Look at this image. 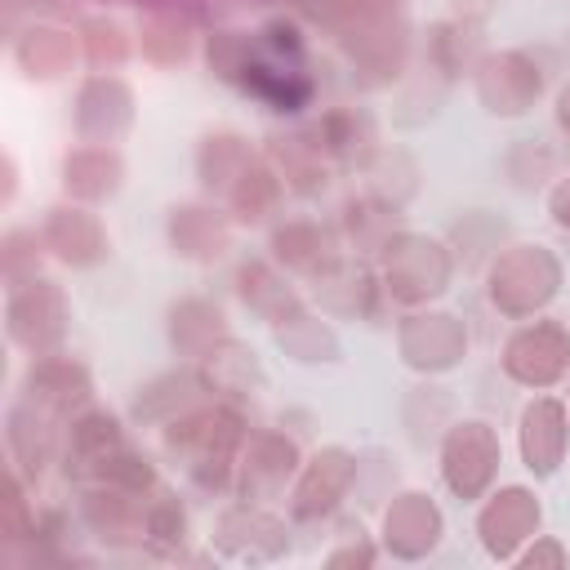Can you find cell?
Returning <instances> with one entry per match:
<instances>
[{
  "instance_id": "5",
  "label": "cell",
  "mask_w": 570,
  "mask_h": 570,
  "mask_svg": "<svg viewBox=\"0 0 570 570\" xmlns=\"http://www.w3.org/2000/svg\"><path fill=\"white\" fill-rule=\"evenodd\" d=\"M4 330L31 356L58 352V343L67 334V298H62V289L53 281H45V276H27V281L9 285Z\"/></svg>"
},
{
  "instance_id": "12",
  "label": "cell",
  "mask_w": 570,
  "mask_h": 570,
  "mask_svg": "<svg viewBox=\"0 0 570 570\" xmlns=\"http://www.w3.org/2000/svg\"><path fill=\"white\" fill-rule=\"evenodd\" d=\"M352 476H356V459L347 454V450H321V454H312L307 463H303V472H298V485H294V517L298 521H316V517H325V512H334L338 508V499L347 494V485H352Z\"/></svg>"
},
{
  "instance_id": "21",
  "label": "cell",
  "mask_w": 570,
  "mask_h": 570,
  "mask_svg": "<svg viewBox=\"0 0 570 570\" xmlns=\"http://www.w3.org/2000/svg\"><path fill=\"white\" fill-rule=\"evenodd\" d=\"M53 414H45L40 405L22 401L9 410V459L18 472L27 476H40L45 463L53 459Z\"/></svg>"
},
{
  "instance_id": "32",
  "label": "cell",
  "mask_w": 570,
  "mask_h": 570,
  "mask_svg": "<svg viewBox=\"0 0 570 570\" xmlns=\"http://www.w3.org/2000/svg\"><path fill=\"white\" fill-rule=\"evenodd\" d=\"M276 338H281V347H285V352H294L298 361H330V356L338 352L334 334H330L321 321L303 316V307L276 325Z\"/></svg>"
},
{
  "instance_id": "20",
  "label": "cell",
  "mask_w": 570,
  "mask_h": 570,
  "mask_svg": "<svg viewBox=\"0 0 570 570\" xmlns=\"http://www.w3.org/2000/svg\"><path fill=\"white\" fill-rule=\"evenodd\" d=\"M227 218L218 209H200V205H183L169 214V245L183 258L196 263H214L227 254Z\"/></svg>"
},
{
  "instance_id": "25",
  "label": "cell",
  "mask_w": 570,
  "mask_h": 570,
  "mask_svg": "<svg viewBox=\"0 0 570 570\" xmlns=\"http://www.w3.org/2000/svg\"><path fill=\"white\" fill-rule=\"evenodd\" d=\"M236 294L245 298V307H254L258 316H267L272 325H281L285 316H294L298 312V298H294V289L267 267V263H245L240 272H236Z\"/></svg>"
},
{
  "instance_id": "35",
  "label": "cell",
  "mask_w": 570,
  "mask_h": 570,
  "mask_svg": "<svg viewBox=\"0 0 570 570\" xmlns=\"http://www.w3.org/2000/svg\"><path fill=\"white\" fill-rule=\"evenodd\" d=\"M40 249H45V240H40L36 232H9V236H4V281L18 285V281L36 276Z\"/></svg>"
},
{
  "instance_id": "10",
  "label": "cell",
  "mask_w": 570,
  "mask_h": 570,
  "mask_svg": "<svg viewBox=\"0 0 570 570\" xmlns=\"http://www.w3.org/2000/svg\"><path fill=\"white\" fill-rule=\"evenodd\" d=\"M134 120V94L120 76H89L76 94V134L80 142L111 147Z\"/></svg>"
},
{
  "instance_id": "2",
  "label": "cell",
  "mask_w": 570,
  "mask_h": 570,
  "mask_svg": "<svg viewBox=\"0 0 570 570\" xmlns=\"http://www.w3.org/2000/svg\"><path fill=\"white\" fill-rule=\"evenodd\" d=\"M557 285H561V263L548 245H512L490 267V303L512 321H525L539 307H548Z\"/></svg>"
},
{
  "instance_id": "19",
  "label": "cell",
  "mask_w": 570,
  "mask_h": 570,
  "mask_svg": "<svg viewBox=\"0 0 570 570\" xmlns=\"http://www.w3.org/2000/svg\"><path fill=\"white\" fill-rule=\"evenodd\" d=\"M294 463H298V454H294V445H289L285 436H272V432L258 436V441L245 450V459H240V490H245V503L272 499V494L289 481Z\"/></svg>"
},
{
  "instance_id": "14",
  "label": "cell",
  "mask_w": 570,
  "mask_h": 570,
  "mask_svg": "<svg viewBox=\"0 0 570 570\" xmlns=\"http://www.w3.org/2000/svg\"><path fill=\"white\" fill-rule=\"evenodd\" d=\"M476 530H481V543H485L490 557H512L517 543L539 530V503H534V494L521 490V485H508V490L490 494V503L481 508Z\"/></svg>"
},
{
  "instance_id": "37",
  "label": "cell",
  "mask_w": 570,
  "mask_h": 570,
  "mask_svg": "<svg viewBox=\"0 0 570 570\" xmlns=\"http://www.w3.org/2000/svg\"><path fill=\"white\" fill-rule=\"evenodd\" d=\"M548 209H552V223L557 227H570V178H561L548 196Z\"/></svg>"
},
{
  "instance_id": "13",
  "label": "cell",
  "mask_w": 570,
  "mask_h": 570,
  "mask_svg": "<svg viewBox=\"0 0 570 570\" xmlns=\"http://www.w3.org/2000/svg\"><path fill=\"white\" fill-rule=\"evenodd\" d=\"M22 387H27V401L40 405V410L53 414V419L76 414V410L89 401V374H85V365H76V361L62 356V352L36 356Z\"/></svg>"
},
{
  "instance_id": "27",
  "label": "cell",
  "mask_w": 570,
  "mask_h": 570,
  "mask_svg": "<svg viewBox=\"0 0 570 570\" xmlns=\"http://www.w3.org/2000/svg\"><path fill=\"white\" fill-rule=\"evenodd\" d=\"M370 142H374L370 120L356 116V111H347V107L325 111L321 125H316V147H321V156H330V160H338V165H356V160H365Z\"/></svg>"
},
{
  "instance_id": "17",
  "label": "cell",
  "mask_w": 570,
  "mask_h": 570,
  "mask_svg": "<svg viewBox=\"0 0 570 570\" xmlns=\"http://www.w3.org/2000/svg\"><path fill=\"white\" fill-rule=\"evenodd\" d=\"M383 539H387V548L396 552V557H423V552H432L436 548V539H441V512L432 508V499L428 494H401L392 508H387V517H383Z\"/></svg>"
},
{
  "instance_id": "28",
  "label": "cell",
  "mask_w": 570,
  "mask_h": 570,
  "mask_svg": "<svg viewBox=\"0 0 570 570\" xmlns=\"http://www.w3.org/2000/svg\"><path fill=\"white\" fill-rule=\"evenodd\" d=\"M249 160H254V156H249V142H245V138H236V134H209V138L200 142V156H196L200 183L214 187V191H227V187L236 183V174H240Z\"/></svg>"
},
{
  "instance_id": "7",
  "label": "cell",
  "mask_w": 570,
  "mask_h": 570,
  "mask_svg": "<svg viewBox=\"0 0 570 570\" xmlns=\"http://www.w3.org/2000/svg\"><path fill=\"white\" fill-rule=\"evenodd\" d=\"M503 370L525 387H552L570 370V334L557 321L521 325L503 343Z\"/></svg>"
},
{
  "instance_id": "39",
  "label": "cell",
  "mask_w": 570,
  "mask_h": 570,
  "mask_svg": "<svg viewBox=\"0 0 570 570\" xmlns=\"http://www.w3.org/2000/svg\"><path fill=\"white\" fill-rule=\"evenodd\" d=\"M557 125H561V129L570 134V85H566V89L557 94Z\"/></svg>"
},
{
  "instance_id": "6",
  "label": "cell",
  "mask_w": 570,
  "mask_h": 570,
  "mask_svg": "<svg viewBox=\"0 0 570 570\" xmlns=\"http://www.w3.org/2000/svg\"><path fill=\"white\" fill-rule=\"evenodd\" d=\"M494 468H499V436L490 432V423L463 419L445 432L441 472H445V485L459 499H476L494 481Z\"/></svg>"
},
{
  "instance_id": "4",
  "label": "cell",
  "mask_w": 570,
  "mask_h": 570,
  "mask_svg": "<svg viewBox=\"0 0 570 570\" xmlns=\"http://www.w3.org/2000/svg\"><path fill=\"white\" fill-rule=\"evenodd\" d=\"M454 258L441 240L414 236V232H396L383 245V289L396 303H428L450 285Z\"/></svg>"
},
{
  "instance_id": "18",
  "label": "cell",
  "mask_w": 570,
  "mask_h": 570,
  "mask_svg": "<svg viewBox=\"0 0 570 570\" xmlns=\"http://www.w3.org/2000/svg\"><path fill=\"white\" fill-rule=\"evenodd\" d=\"M120 174H125V165H120L116 147H102V142H85V147L67 151V160H62V187L85 205L116 196Z\"/></svg>"
},
{
  "instance_id": "29",
  "label": "cell",
  "mask_w": 570,
  "mask_h": 570,
  "mask_svg": "<svg viewBox=\"0 0 570 570\" xmlns=\"http://www.w3.org/2000/svg\"><path fill=\"white\" fill-rule=\"evenodd\" d=\"M191 49V27L178 9H156L142 22V53L151 62H183Z\"/></svg>"
},
{
  "instance_id": "8",
  "label": "cell",
  "mask_w": 570,
  "mask_h": 570,
  "mask_svg": "<svg viewBox=\"0 0 570 570\" xmlns=\"http://www.w3.org/2000/svg\"><path fill=\"white\" fill-rule=\"evenodd\" d=\"M539 89H543V71L517 49L476 62V98L494 116H525L539 102Z\"/></svg>"
},
{
  "instance_id": "16",
  "label": "cell",
  "mask_w": 570,
  "mask_h": 570,
  "mask_svg": "<svg viewBox=\"0 0 570 570\" xmlns=\"http://www.w3.org/2000/svg\"><path fill=\"white\" fill-rule=\"evenodd\" d=\"M120 445H125L120 423L111 414L85 410V414L71 419V432H67V454H62L67 459V472H76L80 481H94Z\"/></svg>"
},
{
  "instance_id": "9",
  "label": "cell",
  "mask_w": 570,
  "mask_h": 570,
  "mask_svg": "<svg viewBox=\"0 0 570 570\" xmlns=\"http://www.w3.org/2000/svg\"><path fill=\"white\" fill-rule=\"evenodd\" d=\"M468 352V334L450 312H414L401 321V356L423 374L454 370Z\"/></svg>"
},
{
  "instance_id": "36",
  "label": "cell",
  "mask_w": 570,
  "mask_h": 570,
  "mask_svg": "<svg viewBox=\"0 0 570 570\" xmlns=\"http://www.w3.org/2000/svg\"><path fill=\"white\" fill-rule=\"evenodd\" d=\"M22 9H31V13H62V9H76V0H4L9 18H18Z\"/></svg>"
},
{
  "instance_id": "1",
  "label": "cell",
  "mask_w": 570,
  "mask_h": 570,
  "mask_svg": "<svg viewBox=\"0 0 570 570\" xmlns=\"http://www.w3.org/2000/svg\"><path fill=\"white\" fill-rule=\"evenodd\" d=\"M325 22L347 45L352 62L365 71V80H392L405 62V18L401 0H334Z\"/></svg>"
},
{
  "instance_id": "11",
  "label": "cell",
  "mask_w": 570,
  "mask_h": 570,
  "mask_svg": "<svg viewBox=\"0 0 570 570\" xmlns=\"http://www.w3.org/2000/svg\"><path fill=\"white\" fill-rule=\"evenodd\" d=\"M40 240L53 258L71 263V267H94L111 254V240L98 223V214H89L85 205H58L49 209V218L40 223Z\"/></svg>"
},
{
  "instance_id": "34",
  "label": "cell",
  "mask_w": 570,
  "mask_h": 570,
  "mask_svg": "<svg viewBox=\"0 0 570 570\" xmlns=\"http://www.w3.org/2000/svg\"><path fill=\"white\" fill-rule=\"evenodd\" d=\"M80 49H85V58H89L94 67H120L125 53H129V40H125L120 22H111V18H89V22L80 27Z\"/></svg>"
},
{
  "instance_id": "30",
  "label": "cell",
  "mask_w": 570,
  "mask_h": 570,
  "mask_svg": "<svg viewBox=\"0 0 570 570\" xmlns=\"http://www.w3.org/2000/svg\"><path fill=\"white\" fill-rule=\"evenodd\" d=\"M476 45H481V36L463 18L432 27V62H436V71H445V76L476 71Z\"/></svg>"
},
{
  "instance_id": "15",
  "label": "cell",
  "mask_w": 570,
  "mask_h": 570,
  "mask_svg": "<svg viewBox=\"0 0 570 570\" xmlns=\"http://www.w3.org/2000/svg\"><path fill=\"white\" fill-rule=\"evenodd\" d=\"M566 436H570V414L557 396H539L521 410V459L534 476L557 472L566 454Z\"/></svg>"
},
{
  "instance_id": "24",
  "label": "cell",
  "mask_w": 570,
  "mask_h": 570,
  "mask_svg": "<svg viewBox=\"0 0 570 570\" xmlns=\"http://www.w3.org/2000/svg\"><path fill=\"white\" fill-rule=\"evenodd\" d=\"M169 338L183 356H209L223 338H227V325H223V312L218 303H205V298H183L174 312H169Z\"/></svg>"
},
{
  "instance_id": "31",
  "label": "cell",
  "mask_w": 570,
  "mask_h": 570,
  "mask_svg": "<svg viewBox=\"0 0 570 570\" xmlns=\"http://www.w3.org/2000/svg\"><path fill=\"white\" fill-rule=\"evenodd\" d=\"M272 151L281 156V169H276L281 183H289L303 196L325 187V165H321V147L316 142H307V138H281Z\"/></svg>"
},
{
  "instance_id": "26",
  "label": "cell",
  "mask_w": 570,
  "mask_h": 570,
  "mask_svg": "<svg viewBox=\"0 0 570 570\" xmlns=\"http://www.w3.org/2000/svg\"><path fill=\"white\" fill-rule=\"evenodd\" d=\"M276 200H281V174L263 160H249L236 174V183L227 187V205L240 223H263L276 209Z\"/></svg>"
},
{
  "instance_id": "23",
  "label": "cell",
  "mask_w": 570,
  "mask_h": 570,
  "mask_svg": "<svg viewBox=\"0 0 570 570\" xmlns=\"http://www.w3.org/2000/svg\"><path fill=\"white\" fill-rule=\"evenodd\" d=\"M272 254L294 267V272H307V276H321L325 267L338 263V249H334V236L316 223H285L272 232Z\"/></svg>"
},
{
  "instance_id": "3",
  "label": "cell",
  "mask_w": 570,
  "mask_h": 570,
  "mask_svg": "<svg viewBox=\"0 0 570 570\" xmlns=\"http://www.w3.org/2000/svg\"><path fill=\"white\" fill-rule=\"evenodd\" d=\"M165 441H169L174 454L187 459V468H191V476H196L200 485H223V481L214 476V468H218L223 476L232 472V450H236V441H240V419H236V410H227V405L191 410V414H178V419L169 423Z\"/></svg>"
},
{
  "instance_id": "38",
  "label": "cell",
  "mask_w": 570,
  "mask_h": 570,
  "mask_svg": "<svg viewBox=\"0 0 570 570\" xmlns=\"http://www.w3.org/2000/svg\"><path fill=\"white\" fill-rule=\"evenodd\" d=\"M521 561H525V566H534V561H552V566H561V561H566V552H561L557 543H539V548H530Z\"/></svg>"
},
{
  "instance_id": "33",
  "label": "cell",
  "mask_w": 570,
  "mask_h": 570,
  "mask_svg": "<svg viewBox=\"0 0 570 570\" xmlns=\"http://www.w3.org/2000/svg\"><path fill=\"white\" fill-rule=\"evenodd\" d=\"M205 383L196 379V374H169V379H156L142 396H138V405H134V414L138 419H160V414H183L187 405H191V396L200 392Z\"/></svg>"
},
{
  "instance_id": "22",
  "label": "cell",
  "mask_w": 570,
  "mask_h": 570,
  "mask_svg": "<svg viewBox=\"0 0 570 570\" xmlns=\"http://www.w3.org/2000/svg\"><path fill=\"white\" fill-rule=\"evenodd\" d=\"M13 58L31 80H58L76 62V36L58 27H27L13 40Z\"/></svg>"
}]
</instances>
